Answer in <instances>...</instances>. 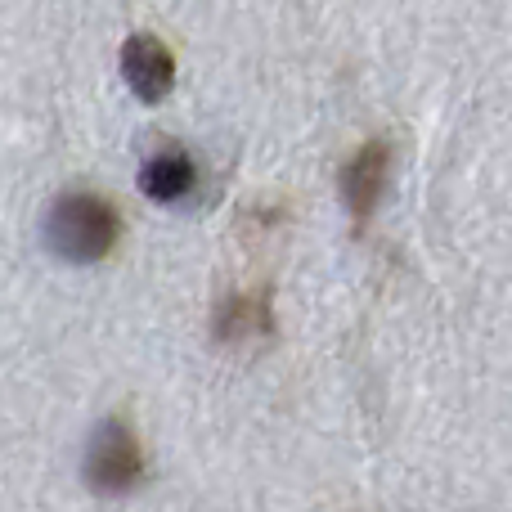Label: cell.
<instances>
[{"label":"cell","instance_id":"cell-2","mask_svg":"<svg viewBox=\"0 0 512 512\" xmlns=\"http://www.w3.org/2000/svg\"><path fill=\"white\" fill-rule=\"evenodd\" d=\"M86 481L99 495H122L144 481V450L122 418H104L86 445Z\"/></svg>","mask_w":512,"mask_h":512},{"label":"cell","instance_id":"cell-4","mask_svg":"<svg viewBox=\"0 0 512 512\" xmlns=\"http://www.w3.org/2000/svg\"><path fill=\"white\" fill-rule=\"evenodd\" d=\"M122 77L144 104H158L171 90V50L158 36H131L122 45Z\"/></svg>","mask_w":512,"mask_h":512},{"label":"cell","instance_id":"cell-3","mask_svg":"<svg viewBox=\"0 0 512 512\" xmlns=\"http://www.w3.org/2000/svg\"><path fill=\"white\" fill-rule=\"evenodd\" d=\"M387 167H391V144L387 140H369L351 162L342 167V198L351 207L355 221H369L373 203L382 198V185H387Z\"/></svg>","mask_w":512,"mask_h":512},{"label":"cell","instance_id":"cell-1","mask_svg":"<svg viewBox=\"0 0 512 512\" xmlns=\"http://www.w3.org/2000/svg\"><path fill=\"white\" fill-rule=\"evenodd\" d=\"M117 234H122V221H117L113 203L99 194H81V189L54 198L50 216H45V243L63 261H77V265L104 261L113 252Z\"/></svg>","mask_w":512,"mask_h":512},{"label":"cell","instance_id":"cell-6","mask_svg":"<svg viewBox=\"0 0 512 512\" xmlns=\"http://www.w3.org/2000/svg\"><path fill=\"white\" fill-rule=\"evenodd\" d=\"M265 297H234L221 310V337H243V333H261L265 328Z\"/></svg>","mask_w":512,"mask_h":512},{"label":"cell","instance_id":"cell-5","mask_svg":"<svg viewBox=\"0 0 512 512\" xmlns=\"http://www.w3.org/2000/svg\"><path fill=\"white\" fill-rule=\"evenodd\" d=\"M194 180H198L194 162H189V153L176 149V144H171V149H158L140 171V185L153 203H180V198L194 189Z\"/></svg>","mask_w":512,"mask_h":512}]
</instances>
